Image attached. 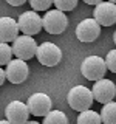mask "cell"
Wrapping results in <instances>:
<instances>
[{"instance_id": "6da1fadb", "label": "cell", "mask_w": 116, "mask_h": 124, "mask_svg": "<svg viewBox=\"0 0 116 124\" xmlns=\"http://www.w3.org/2000/svg\"><path fill=\"white\" fill-rule=\"evenodd\" d=\"M93 95L91 90L85 85H74L67 95V102L68 106L76 112H84L88 110L93 104Z\"/></svg>"}, {"instance_id": "7a4b0ae2", "label": "cell", "mask_w": 116, "mask_h": 124, "mask_svg": "<svg viewBox=\"0 0 116 124\" xmlns=\"http://www.w3.org/2000/svg\"><path fill=\"white\" fill-rule=\"evenodd\" d=\"M68 26V17L59 9H48L42 17V28L50 34H62Z\"/></svg>"}, {"instance_id": "3957f363", "label": "cell", "mask_w": 116, "mask_h": 124, "mask_svg": "<svg viewBox=\"0 0 116 124\" xmlns=\"http://www.w3.org/2000/svg\"><path fill=\"white\" fill-rule=\"evenodd\" d=\"M107 68H105V64H104V59L101 56H87L80 65V73L85 79L88 81H96L102 79L104 75H105Z\"/></svg>"}, {"instance_id": "277c9868", "label": "cell", "mask_w": 116, "mask_h": 124, "mask_svg": "<svg viewBox=\"0 0 116 124\" xmlns=\"http://www.w3.org/2000/svg\"><path fill=\"white\" fill-rule=\"evenodd\" d=\"M11 50H13V56H15V59L28 61V59H33V56H36L37 44L34 40V37L22 34V36H17L14 39Z\"/></svg>"}, {"instance_id": "5b68a950", "label": "cell", "mask_w": 116, "mask_h": 124, "mask_svg": "<svg viewBox=\"0 0 116 124\" xmlns=\"http://www.w3.org/2000/svg\"><path fill=\"white\" fill-rule=\"evenodd\" d=\"M36 57L45 67H54L62 61V50L53 42H44L37 45Z\"/></svg>"}, {"instance_id": "8992f818", "label": "cell", "mask_w": 116, "mask_h": 124, "mask_svg": "<svg viewBox=\"0 0 116 124\" xmlns=\"http://www.w3.org/2000/svg\"><path fill=\"white\" fill-rule=\"evenodd\" d=\"M19 31H22L23 36H31L40 33L42 30V17L39 16L36 11H25L19 16L17 20Z\"/></svg>"}, {"instance_id": "52a82bcc", "label": "cell", "mask_w": 116, "mask_h": 124, "mask_svg": "<svg viewBox=\"0 0 116 124\" xmlns=\"http://www.w3.org/2000/svg\"><path fill=\"white\" fill-rule=\"evenodd\" d=\"M51 106L53 102L50 99V96L42 92L33 93L26 101V108H28L29 115H34V116H45L51 110Z\"/></svg>"}, {"instance_id": "ba28073f", "label": "cell", "mask_w": 116, "mask_h": 124, "mask_svg": "<svg viewBox=\"0 0 116 124\" xmlns=\"http://www.w3.org/2000/svg\"><path fill=\"white\" fill-rule=\"evenodd\" d=\"M28 73H29L28 64L20 59H11L6 64V68H5V78L11 84L25 82L26 78H28Z\"/></svg>"}, {"instance_id": "9c48e42d", "label": "cell", "mask_w": 116, "mask_h": 124, "mask_svg": "<svg viewBox=\"0 0 116 124\" xmlns=\"http://www.w3.org/2000/svg\"><path fill=\"white\" fill-rule=\"evenodd\" d=\"M91 95H93V99H96L101 104L110 102V101L115 99V95H116L115 82L110 79H105V78L96 81L91 88Z\"/></svg>"}, {"instance_id": "30bf717a", "label": "cell", "mask_w": 116, "mask_h": 124, "mask_svg": "<svg viewBox=\"0 0 116 124\" xmlns=\"http://www.w3.org/2000/svg\"><path fill=\"white\" fill-rule=\"evenodd\" d=\"M93 19L98 22L99 26H111L116 22V6L110 2H101L96 5Z\"/></svg>"}, {"instance_id": "8fae6325", "label": "cell", "mask_w": 116, "mask_h": 124, "mask_svg": "<svg viewBox=\"0 0 116 124\" xmlns=\"http://www.w3.org/2000/svg\"><path fill=\"white\" fill-rule=\"evenodd\" d=\"M5 115H6V121H9L11 124H25L29 118L26 104L19 99L8 102V106L5 107Z\"/></svg>"}, {"instance_id": "7c38bea8", "label": "cell", "mask_w": 116, "mask_h": 124, "mask_svg": "<svg viewBox=\"0 0 116 124\" xmlns=\"http://www.w3.org/2000/svg\"><path fill=\"white\" fill-rule=\"evenodd\" d=\"M101 34V26L93 17L84 19L82 22H79V25L76 26V37L80 42H94Z\"/></svg>"}, {"instance_id": "4fadbf2b", "label": "cell", "mask_w": 116, "mask_h": 124, "mask_svg": "<svg viewBox=\"0 0 116 124\" xmlns=\"http://www.w3.org/2000/svg\"><path fill=\"white\" fill-rule=\"evenodd\" d=\"M17 36H19L17 22L8 16L0 17V42L9 44V42H14V39Z\"/></svg>"}, {"instance_id": "5bb4252c", "label": "cell", "mask_w": 116, "mask_h": 124, "mask_svg": "<svg viewBox=\"0 0 116 124\" xmlns=\"http://www.w3.org/2000/svg\"><path fill=\"white\" fill-rule=\"evenodd\" d=\"M99 118H101L102 124H116V104H115V101L102 104Z\"/></svg>"}, {"instance_id": "9a60e30c", "label": "cell", "mask_w": 116, "mask_h": 124, "mask_svg": "<svg viewBox=\"0 0 116 124\" xmlns=\"http://www.w3.org/2000/svg\"><path fill=\"white\" fill-rule=\"evenodd\" d=\"M42 124H68V118L60 110H50L44 116V123Z\"/></svg>"}, {"instance_id": "2e32d148", "label": "cell", "mask_w": 116, "mask_h": 124, "mask_svg": "<svg viewBox=\"0 0 116 124\" xmlns=\"http://www.w3.org/2000/svg\"><path fill=\"white\" fill-rule=\"evenodd\" d=\"M77 124H102L99 118V113L94 110H84L77 116Z\"/></svg>"}, {"instance_id": "e0dca14e", "label": "cell", "mask_w": 116, "mask_h": 124, "mask_svg": "<svg viewBox=\"0 0 116 124\" xmlns=\"http://www.w3.org/2000/svg\"><path fill=\"white\" fill-rule=\"evenodd\" d=\"M77 2H79V0H53V5L56 6V9L65 13V11L74 9L77 6Z\"/></svg>"}, {"instance_id": "ac0fdd59", "label": "cell", "mask_w": 116, "mask_h": 124, "mask_svg": "<svg viewBox=\"0 0 116 124\" xmlns=\"http://www.w3.org/2000/svg\"><path fill=\"white\" fill-rule=\"evenodd\" d=\"M13 57V50H11L9 44H3L0 42V67L6 65Z\"/></svg>"}, {"instance_id": "d6986e66", "label": "cell", "mask_w": 116, "mask_h": 124, "mask_svg": "<svg viewBox=\"0 0 116 124\" xmlns=\"http://www.w3.org/2000/svg\"><path fill=\"white\" fill-rule=\"evenodd\" d=\"M34 11H48L53 5V0H28Z\"/></svg>"}, {"instance_id": "ffe728a7", "label": "cell", "mask_w": 116, "mask_h": 124, "mask_svg": "<svg viewBox=\"0 0 116 124\" xmlns=\"http://www.w3.org/2000/svg\"><path fill=\"white\" fill-rule=\"evenodd\" d=\"M104 64H105V68L110 70L111 73L116 71V51L115 50H110V51L107 53L105 59H104Z\"/></svg>"}, {"instance_id": "44dd1931", "label": "cell", "mask_w": 116, "mask_h": 124, "mask_svg": "<svg viewBox=\"0 0 116 124\" xmlns=\"http://www.w3.org/2000/svg\"><path fill=\"white\" fill-rule=\"evenodd\" d=\"M5 2L8 5H11V6H22L26 0H5Z\"/></svg>"}, {"instance_id": "7402d4cb", "label": "cell", "mask_w": 116, "mask_h": 124, "mask_svg": "<svg viewBox=\"0 0 116 124\" xmlns=\"http://www.w3.org/2000/svg\"><path fill=\"white\" fill-rule=\"evenodd\" d=\"M5 70H3L2 67H0V85H3V82H5Z\"/></svg>"}, {"instance_id": "603a6c76", "label": "cell", "mask_w": 116, "mask_h": 124, "mask_svg": "<svg viewBox=\"0 0 116 124\" xmlns=\"http://www.w3.org/2000/svg\"><path fill=\"white\" fill-rule=\"evenodd\" d=\"M87 5H98V3H101V2H104V0H84Z\"/></svg>"}, {"instance_id": "cb8c5ba5", "label": "cell", "mask_w": 116, "mask_h": 124, "mask_svg": "<svg viewBox=\"0 0 116 124\" xmlns=\"http://www.w3.org/2000/svg\"><path fill=\"white\" fill-rule=\"evenodd\" d=\"M25 124H40V123H37V121H26Z\"/></svg>"}, {"instance_id": "d4e9b609", "label": "cell", "mask_w": 116, "mask_h": 124, "mask_svg": "<svg viewBox=\"0 0 116 124\" xmlns=\"http://www.w3.org/2000/svg\"><path fill=\"white\" fill-rule=\"evenodd\" d=\"M0 124H11V123L6 121V119H2V121H0Z\"/></svg>"}, {"instance_id": "484cf974", "label": "cell", "mask_w": 116, "mask_h": 124, "mask_svg": "<svg viewBox=\"0 0 116 124\" xmlns=\"http://www.w3.org/2000/svg\"><path fill=\"white\" fill-rule=\"evenodd\" d=\"M108 2H110V3H115V2H116V0H108Z\"/></svg>"}]
</instances>
